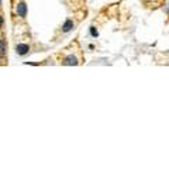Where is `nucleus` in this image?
<instances>
[{
    "mask_svg": "<svg viewBox=\"0 0 169 169\" xmlns=\"http://www.w3.org/2000/svg\"><path fill=\"white\" fill-rule=\"evenodd\" d=\"M16 13H17V16L21 17V19H24L25 16H27V6H25L24 2H20V3L17 4V7H16Z\"/></svg>",
    "mask_w": 169,
    "mask_h": 169,
    "instance_id": "obj_1",
    "label": "nucleus"
},
{
    "mask_svg": "<svg viewBox=\"0 0 169 169\" xmlns=\"http://www.w3.org/2000/svg\"><path fill=\"white\" fill-rule=\"evenodd\" d=\"M28 51H30V45H28V44H17V45H16V52L20 56L25 55Z\"/></svg>",
    "mask_w": 169,
    "mask_h": 169,
    "instance_id": "obj_2",
    "label": "nucleus"
},
{
    "mask_svg": "<svg viewBox=\"0 0 169 169\" xmlns=\"http://www.w3.org/2000/svg\"><path fill=\"white\" fill-rule=\"evenodd\" d=\"M62 64L68 65V66H73V65H78V58L75 55H69V56H66V58L64 59Z\"/></svg>",
    "mask_w": 169,
    "mask_h": 169,
    "instance_id": "obj_3",
    "label": "nucleus"
},
{
    "mask_svg": "<svg viewBox=\"0 0 169 169\" xmlns=\"http://www.w3.org/2000/svg\"><path fill=\"white\" fill-rule=\"evenodd\" d=\"M73 27H75V23L72 21L71 19H68L64 23V25H62V31H64V33H69Z\"/></svg>",
    "mask_w": 169,
    "mask_h": 169,
    "instance_id": "obj_4",
    "label": "nucleus"
},
{
    "mask_svg": "<svg viewBox=\"0 0 169 169\" xmlns=\"http://www.w3.org/2000/svg\"><path fill=\"white\" fill-rule=\"evenodd\" d=\"M6 55V45H4V42L0 45V56H4Z\"/></svg>",
    "mask_w": 169,
    "mask_h": 169,
    "instance_id": "obj_5",
    "label": "nucleus"
},
{
    "mask_svg": "<svg viewBox=\"0 0 169 169\" xmlns=\"http://www.w3.org/2000/svg\"><path fill=\"white\" fill-rule=\"evenodd\" d=\"M90 34H92L93 37H97V35H99L97 30H96V28H95V27H90Z\"/></svg>",
    "mask_w": 169,
    "mask_h": 169,
    "instance_id": "obj_6",
    "label": "nucleus"
},
{
    "mask_svg": "<svg viewBox=\"0 0 169 169\" xmlns=\"http://www.w3.org/2000/svg\"><path fill=\"white\" fill-rule=\"evenodd\" d=\"M3 23H4V19H3V16H0V28L3 27Z\"/></svg>",
    "mask_w": 169,
    "mask_h": 169,
    "instance_id": "obj_7",
    "label": "nucleus"
},
{
    "mask_svg": "<svg viewBox=\"0 0 169 169\" xmlns=\"http://www.w3.org/2000/svg\"><path fill=\"white\" fill-rule=\"evenodd\" d=\"M2 44H3V40H2V37H0V45H2Z\"/></svg>",
    "mask_w": 169,
    "mask_h": 169,
    "instance_id": "obj_8",
    "label": "nucleus"
},
{
    "mask_svg": "<svg viewBox=\"0 0 169 169\" xmlns=\"http://www.w3.org/2000/svg\"><path fill=\"white\" fill-rule=\"evenodd\" d=\"M0 6H2V0H0Z\"/></svg>",
    "mask_w": 169,
    "mask_h": 169,
    "instance_id": "obj_9",
    "label": "nucleus"
}]
</instances>
